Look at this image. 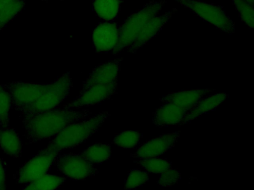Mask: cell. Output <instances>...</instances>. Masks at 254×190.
<instances>
[{"label": "cell", "mask_w": 254, "mask_h": 190, "mask_svg": "<svg viewBox=\"0 0 254 190\" xmlns=\"http://www.w3.org/2000/svg\"><path fill=\"white\" fill-rule=\"evenodd\" d=\"M188 111L173 103H162L153 113L152 122L159 127L182 125Z\"/></svg>", "instance_id": "7c38bea8"}, {"label": "cell", "mask_w": 254, "mask_h": 190, "mask_svg": "<svg viewBox=\"0 0 254 190\" xmlns=\"http://www.w3.org/2000/svg\"><path fill=\"white\" fill-rule=\"evenodd\" d=\"M142 134L138 130H127L116 135L113 143L124 149L133 148L138 144Z\"/></svg>", "instance_id": "44dd1931"}, {"label": "cell", "mask_w": 254, "mask_h": 190, "mask_svg": "<svg viewBox=\"0 0 254 190\" xmlns=\"http://www.w3.org/2000/svg\"><path fill=\"white\" fill-rule=\"evenodd\" d=\"M181 178L179 171L172 168L160 174L157 183L161 187H170L177 183Z\"/></svg>", "instance_id": "d4e9b609"}, {"label": "cell", "mask_w": 254, "mask_h": 190, "mask_svg": "<svg viewBox=\"0 0 254 190\" xmlns=\"http://www.w3.org/2000/svg\"><path fill=\"white\" fill-rule=\"evenodd\" d=\"M166 3L164 0L151 1L128 17L119 28L118 42L113 50V54H119L125 49L130 52L145 25L158 15Z\"/></svg>", "instance_id": "277c9868"}, {"label": "cell", "mask_w": 254, "mask_h": 190, "mask_svg": "<svg viewBox=\"0 0 254 190\" xmlns=\"http://www.w3.org/2000/svg\"><path fill=\"white\" fill-rule=\"evenodd\" d=\"M177 10L176 8H173L163 14L158 15L151 19L146 23L137 37L130 52H136L139 48L153 39L176 13Z\"/></svg>", "instance_id": "4fadbf2b"}, {"label": "cell", "mask_w": 254, "mask_h": 190, "mask_svg": "<svg viewBox=\"0 0 254 190\" xmlns=\"http://www.w3.org/2000/svg\"><path fill=\"white\" fill-rule=\"evenodd\" d=\"M6 188V177L4 168L0 157V190H3Z\"/></svg>", "instance_id": "484cf974"}, {"label": "cell", "mask_w": 254, "mask_h": 190, "mask_svg": "<svg viewBox=\"0 0 254 190\" xmlns=\"http://www.w3.org/2000/svg\"><path fill=\"white\" fill-rule=\"evenodd\" d=\"M59 154L47 147L40 151L20 168L17 183L28 184L46 174Z\"/></svg>", "instance_id": "ba28073f"}, {"label": "cell", "mask_w": 254, "mask_h": 190, "mask_svg": "<svg viewBox=\"0 0 254 190\" xmlns=\"http://www.w3.org/2000/svg\"></svg>", "instance_id": "4316f807"}, {"label": "cell", "mask_w": 254, "mask_h": 190, "mask_svg": "<svg viewBox=\"0 0 254 190\" xmlns=\"http://www.w3.org/2000/svg\"><path fill=\"white\" fill-rule=\"evenodd\" d=\"M122 58L98 65L83 82L79 95L64 107L79 109L109 99L117 91V77Z\"/></svg>", "instance_id": "6da1fadb"}, {"label": "cell", "mask_w": 254, "mask_h": 190, "mask_svg": "<svg viewBox=\"0 0 254 190\" xmlns=\"http://www.w3.org/2000/svg\"><path fill=\"white\" fill-rule=\"evenodd\" d=\"M88 110H74L64 107L25 114L23 124L27 139L38 142L57 135L67 125L84 120Z\"/></svg>", "instance_id": "7a4b0ae2"}, {"label": "cell", "mask_w": 254, "mask_h": 190, "mask_svg": "<svg viewBox=\"0 0 254 190\" xmlns=\"http://www.w3.org/2000/svg\"><path fill=\"white\" fill-rule=\"evenodd\" d=\"M119 28L115 23L99 24L93 33V44L97 52H105L113 50L117 45Z\"/></svg>", "instance_id": "8fae6325"}, {"label": "cell", "mask_w": 254, "mask_h": 190, "mask_svg": "<svg viewBox=\"0 0 254 190\" xmlns=\"http://www.w3.org/2000/svg\"><path fill=\"white\" fill-rule=\"evenodd\" d=\"M175 0L220 31L229 34L235 33V23L221 6L200 0Z\"/></svg>", "instance_id": "5b68a950"}, {"label": "cell", "mask_w": 254, "mask_h": 190, "mask_svg": "<svg viewBox=\"0 0 254 190\" xmlns=\"http://www.w3.org/2000/svg\"><path fill=\"white\" fill-rule=\"evenodd\" d=\"M78 154L95 165L100 164L110 159L112 154L111 145L108 143L93 144Z\"/></svg>", "instance_id": "e0dca14e"}, {"label": "cell", "mask_w": 254, "mask_h": 190, "mask_svg": "<svg viewBox=\"0 0 254 190\" xmlns=\"http://www.w3.org/2000/svg\"><path fill=\"white\" fill-rule=\"evenodd\" d=\"M48 84H35L22 82L10 83L7 87L12 104L17 109L25 111L42 95Z\"/></svg>", "instance_id": "9c48e42d"}, {"label": "cell", "mask_w": 254, "mask_h": 190, "mask_svg": "<svg viewBox=\"0 0 254 190\" xmlns=\"http://www.w3.org/2000/svg\"><path fill=\"white\" fill-rule=\"evenodd\" d=\"M120 4V0H94L93 8L100 18L110 21L117 17Z\"/></svg>", "instance_id": "ac0fdd59"}, {"label": "cell", "mask_w": 254, "mask_h": 190, "mask_svg": "<svg viewBox=\"0 0 254 190\" xmlns=\"http://www.w3.org/2000/svg\"><path fill=\"white\" fill-rule=\"evenodd\" d=\"M149 180L148 172L139 169H133L127 174L125 182L124 189H135L146 183Z\"/></svg>", "instance_id": "cb8c5ba5"}, {"label": "cell", "mask_w": 254, "mask_h": 190, "mask_svg": "<svg viewBox=\"0 0 254 190\" xmlns=\"http://www.w3.org/2000/svg\"><path fill=\"white\" fill-rule=\"evenodd\" d=\"M228 97V94L224 92L203 97L187 112L184 124L190 123L202 114L215 109L226 101Z\"/></svg>", "instance_id": "9a60e30c"}, {"label": "cell", "mask_w": 254, "mask_h": 190, "mask_svg": "<svg viewBox=\"0 0 254 190\" xmlns=\"http://www.w3.org/2000/svg\"><path fill=\"white\" fill-rule=\"evenodd\" d=\"M11 104V97L7 88L0 85V127H6L9 125V110Z\"/></svg>", "instance_id": "7402d4cb"}, {"label": "cell", "mask_w": 254, "mask_h": 190, "mask_svg": "<svg viewBox=\"0 0 254 190\" xmlns=\"http://www.w3.org/2000/svg\"><path fill=\"white\" fill-rule=\"evenodd\" d=\"M110 115L108 112L103 111L88 119L67 125L49 142L47 147L60 153L62 150L79 145L96 132Z\"/></svg>", "instance_id": "3957f363"}, {"label": "cell", "mask_w": 254, "mask_h": 190, "mask_svg": "<svg viewBox=\"0 0 254 190\" xmlns=\"http://www.w3.org/2000/svg\"><path fill=\"white\" fill-rule=\"evenodd\" d=\"M180 136L179 131L160 135L146 141L131 156L136 159L158 157L172 148Z\"/></svg>", "instance_id": "30bf717a"}, {"label": "cell", "mask_w": 254, "mask_h": 190, "mask_svg": "<svg viewBox=\"0 0 254 190\" xmlns=\"http://www.w3.org/2000/svg\"><path fill=\"white\" fill-rule=\"evenodd\" d=\"M65 181L66 179L64 177L46 173L27 184L23 189L38 190H54L61 187Z\"/></svg>", "instance_id": "d6986e66"}, {"label": "cell", "mask_w": 254, "mask_h": 190, "mask_svg": "<svg viewBox=\"0 0 254 190\" xmlns=\"http://www.w3.org/2000/svg\"><path fill=\"white\" fill-rule=\"evenodd\" d=\"M236 9L239 13L242 21L249 28L254 27V6L244 0H232Z\"/></svg>", "instance_id": "603a6c76"}, {"label": "cell", "mask_w": 254, "mask_h": 190, "mask_svg": "<svg viewBox=\"0 0 254 190\" xmlns=\"http://www.w3.org/2000/svg\"><path fill=\"white\" fill-rule=\"evenodd\" d=\"M134 163L147 172L153 174H161L172 168L170 161L158 157L136 159Z\"/></svg>", "instance_id": "ffe728a7"}, {"label": "cell", "mask_w": 254, "mask_h": 190, "mask_svg": "<svg viewBox=\"0 0 254 190\" xmlns=\"http://www.w3.org/2000/svg\"><path fill=\"white\" fill-rule=\"evenodd\" d=\"M72 87L69 72L62 75L48 87L39 99L24 112L32 114L56 108L68 96Z\"/></svg>", "instance_id": "8992f818"}, {"label": "cell", "mask_w": 254, "mask_h": 190, "mask_svg": "<svg viewBox=\"0 0 254 190\" xmlns=\"http://www.w3.org/2000/svg\"><path fill=\"white\" fill-rule=\"evenodd\" d=\"M58 171L73 180H83L94 176L98 170L78 153L59 154L55 161Z\"/></svg>", "instance_id": "52a82bcc"}, {"label": "cell", "mask_w": 254, "mask_h": 190, "mask_svg": "<svg viewBox=\"0 0 254 190\" xmlns=\"http://www.w3.org/2000/svg\"><path fill=\"white\" fill-rule=\"evenodd\" d=\"M212 90L191 89L169 93L163 95L160 101L162 103H171L190 110L198 101Z\"/></svg>", "instance_id": "5bb4252c"}, {"label": "cell", "mask_w": 254, "mask_h": 190, "mask_svg": "<svg viewBox=\"0 0 254 190\" xmlns=\"http://www.w3.org/2000/svg\"><path fill=\"white\" fill-rule=\"evenodd\" d=\"M0 146L7 155L13 157H18L22 152L20 138L15 130L7 127L0 128Z\"/></svg>", "instance_id": "2e32d148"}]
</instances>
